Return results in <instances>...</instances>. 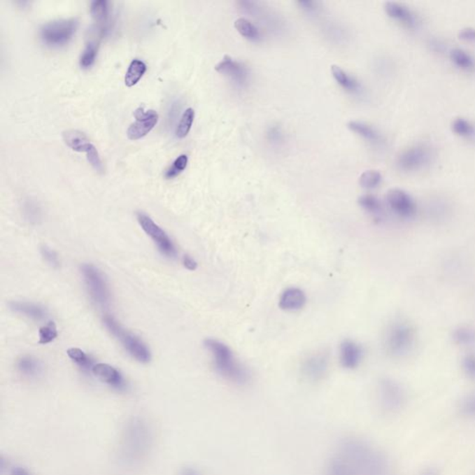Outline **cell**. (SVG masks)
<instances>
[{
  "label": "cell",
  "instance_id": "cell-1",
  "mask_svg": "<svg viewBox=\"0 0 475 475\" xmlns=\"http://www.w3.org/2000/svg\"><path fill=\"white\" fill-rule=\"evenodd\" d=\"M326 475H394L388 458L360 438H346L327 466Z\"/></svg>",
  "mask_w": 475,
  "mask_h": 475
},
{
  "label": "cell",
  "instance_id": "cell-2",
  "mask_svg": "<svg viewBox=\"0 0 475 475\" xmlns=\"http://www.w3.org/2000/svg\"><path fill=\"white\" fill-rule=\"evenodd\" d=\"M204 347L212 355L215 371L222 378L237 385L249 383L251 374L248 369L240 362L229 346L220 341L206 339Z\"/></svg>",
  "mask_w": 475,
  "mask_h": 475
},
{
  "label": "cell",
  "instance_id": "cell-3",
  "mask_svg": "<svg viewBox=\"0 0 475 475\" xmlns=\"http://www.w3.org/2000/svg\"><path fill=\"white\" fill-rule=\"evenodd\" d=\"M152 442L150 426L141 418H133L125 427L121 443L122 457L130 463L141 462L149 453Z\"/></svg>",
  "mask_w": 475,
  "mask_h": 475
},
{
  "label": "cell",
  "instance_id": "cell-4",
  "mask_svg": "<svg viewBox=\"0 0 475 475\" xmlns=\"http://www.w3.org/2000/svg\"><path fill=\"white\" fill-rule=\"evenodd\" d=\"M416 343V332L411 324L397 321L386 331L385 347L392 357H404L413 350Z\"/></svg>",
  "mask_w": 475,
  "mask_h": 475
},
{
  "label": "cell",
  "instance_id": "cell-5",
  "mask_svg": "<svg viewBox=\"0 0 475 475\" xmlns=\"http://www.w3.org/2000/svg\"><path fill=\"white\" fill-rule=\"evenodd\" d=\"M104 323L108 331L120 342L122 346L133 358L141 363L150 362L152 355L149 347L136 335L125 329L115 318L106 315Z\"/></svg>",
  "mask_w": 475,
  "mask_h": 475
},
{
  "label": "cell",
  "instance_id": "cell-6",
  "mask_svg": "<svg viewBox=\"0 0 475 475\" xmlns=\"http://www.w3.org/2000/svg\"><path fill=\"white\" fill-rule=\"evenodd\" d=\"M432 157H434V153L428 145L412 144L401 150L395 160V164L401 172L416 173L430 166Z\"/></svg>",
  "mask_w": 475,
  "mask_h": 475
},
{
  "label": "cell",
  "instance_id": "cell-7",
  "mask_svg": "<svg viewBox=\"0 0 475 475\" xmlns=\"http://www.w3.org/2000/svg\"><path fill=\"white\" fill-rule=\"evenodd\" d=\"M80 271L91 299L99 306H109L111 291L104 273L91 264H82Z\"/></svg>",
  "mask_w": 475,
  "mask_h": 475
},
{
  "label": "cell",
  "instance_id": "cell-8",
  "mask_svg": "<svg viewBox=\"0 0 475 475\" xmlns=\"http://www.w3.org/2000/svg\"><path fill=\"white\" fill-rule=\"evenodd\" d=\"M76 19L57 20L48 22L41 27V38L50 48H61L69 43L78 30Z\"/></svg>",
  "mask_w": 475,
  "mask_h": 475
},
{
  "label": "cell",
  "instance_id": "cell-9",
  "mask_svg": "<svg viewBox=\"0 0 475 475\" xmlns=\"http://www.w3.org/2000/svg\"><path fill=\"white\" fill-rule=\"evenodd\" d=\"M378 397L383 411L388 413H397L406 406V390L395 380L383 378L378 385Z\"/></svg>",
  "mask_w": 475,
  "mask_h": 475
},
{
  "label": "cell",
  "instance_id": "cell-10",
  "mask_svg": "<svg viewBox=\"0 0 475 475\" xmlns=\"http://www.w3.org/2000/svg\"><path fill=\"white\" fill-rule=\"evenodd\" d=\"M136 219H138L139 226L152 239L162 255L169 258L176 257V247L173 246L171 239L163 229H161L149 215L144 214V213H136Z\"/></svg>",
  "mask_w": 475,
  "mask_h": 475
},
{
  "label": "cell",
  "instance_id": "cell-11",
  "mask_svg": "<svg viewBox=\"0 0 475 475\" xmlns=\"http://www.w3.org/2000/svg\"><path fill=\"white\" fill-rule=\"evenodd\" d=\"M215 71L226 76L230 83L239 90L248 87L251 80V73L246 65L236 61L229 55L224 56V58L215 65Z\"/></svg>",
  "mask_w": 475,
  "mask_h": 475
},
{
  "label": "cell",
  "instance_id": "cell-12",
  "mask_svg": "<svg viewBox=\"0 0 475 475\" xmlns=\"http://www.w3.org/2000/svg\"><path fill=\"white\" fill-rule=\"evenodd\" d=\"M386 204L392 214L404 220H411L417 214V204L406 190H390L386 195Z\"/></svg>",
  "mask_w": 475,
  "mask_h": 475
},
{
  "label": "cell",
  "instance_id": "cell-13",
  "mask_svg": "<svg viewBox=\"0 0 475 475\" xmlns=\"http://www.w3.org/2000/svg\"><path fill=\"white\" fill-rule=\"evenodd\" d=\"M134 115H135L136 122L131 125L127 133L131 141L143 138L155 129L158 123V113L153 110L145 111L141 107L136 110Z\"/></svg>",
  "mask_w": 475,
  "mask_h": 475
},
{
  "label": "cell",
  "instance_id": "cell-14",
  "mask_svg": "<svg viewBox=\"0 0 475 475\" xmlns=\"http://www.w3.org/2000/svg\"><path fill=\"white\" fill-rule=\"evenodd\" d=\"M385 11L390 19L408 29H416L420 24V17L409 6L403 3L388 1L385 4Z\"/></svg>",
  "mask_w": 475,
  "mask_h": 475
},
{
  "label": "cell",
  "instance_id": "cell-15",
  "mask_svg": "<svg viewBox=\"0 0 475 475\" xmlns=\"http://www.w3.org/2000/svg\"><path fill=\"white\" fill-rule=\"evenodd\" d=\"M329 357L326 353H315L304 360L302 365V374L306 379L317 382L322 379L328 371Z\"/></svg>",
  "mask_w": 475,
  "mask_h": 475
},
{
  "label": "cell",
  "instance_id": "cell-16",
  "mask_svg": "<svg viewBox=\"0 0 475 475\" xmlns=\"http://www.w3.org/2000/svg\"><path fill=\"white\" fill-rule=\"evenodd\" d=\"M91 372L99 381L116 391H125L127 388V381L123 374L109 364L97 363L94 365Z\"/></svg>",
  "mask_w": 475,
  "mask_h": 475
},
{
  "label": "cell",
  "instance_id": "cell-17",
  "mask_svg": "<svg viewBox=\"0 0 475 475\" xmlns=\"http://www.w3.org/2000/svg\"><path fill=\"white\" fill-rule=\"evenodd\" d=\"M363 349L355 341L343 340L340 345L341 365L346 369H355L360 365L363 358Z\"/></svg>",
  "mask_w": 475,
  "mask_h": 475
},
{
  "label": "cell",
  "instance_id": "cell-18",
  "mask_svg": "<svg viewBox=\"0 0 475 475\" xmlns=\"http://www.w3.org/2000/svg\"><path fill=\"white\" fill-rule=\"evenodd\" d=\"M332 76L338 85L352 95L361 96L364 92L362 84L338 65H332Z\"/></svg>",
  "mask_w": 475,
  "mask_h": 475
},
{
  "label": "cell",
  "instance_id": "cell-19",
  "mask_svg": "<svg viewBox=\"0 0 475 475\" xmlns=\"http://www.w3.org/2000/svg\"><path fill=\"white\" fill-rule=\"evenodd\" d=\"M306 304V294L301 289L288 288L281 294L278 306L284 311L295 312L302 309Z\"/></svg>",
  "mask_w": 475,
  "mask_h": 475
},
{
  "label": "cell",
  "instance_id": "cell-20",
  "mask_svg": "<svg viewBox=\"0 0 475 475\" xmlns=\"http://www.w3.org/2000/svg\"><path fill=\"white\" fill-rule=\"evenodd\" d=\"M110 3L107 0H96L90 5V13L95 20L96 32L102 36L108 31L109 27Z\"/></svg>",
  "mask_w": 475,
  "mask_h": 475
},
{
  "label": "cell",
  "instance_id": "cell-21",
  "mask_svg": "<svg viewBox=\"0 0 475 475\" xmlns=\"http://www.w3.org/2000/svg\"><path fill=\"white\" fill-rule=\"evenodd\" d=\"M348 129L357 134V136H361L369 143L372 145H381L383 143V136L375 127L371 125L364 123L360 121H350L347 124Z\"/></svg>",
  "mask_w": 475,
  "mask_h": 475
},
{
  "label": "cell",
  "instance_id": "cell-22",
  "mask_svg": "<svg viewBox=\"0 0 475 475\" xmlns=\"http://www.w3.org/2000/svg\"><path fill=\"white\" fill-rule=\"evenodd\" d=\"M449 59L454 66L462 72H475V57L465 48H452L449 51Z\"/></svg>",
  "mask_w": 475,
  "mask_h": 475
},
{
  "label": "cell",
  "instance_id": "cell-23",
  "mask_svg": "<svg viewBox=\"0 0 475 475\" xmlns=\"http://www.w3.org/2000/svg\"><path fill=\"white\" fill-rule=\"evenodd\" d=\"M62 139H64V143L67 145V147L75 150V152L87 153L93 146L87 136L79 130L69 129L64 131L62 133Z\"/></svg>",
  "mask_w": 475,
  "mask_h": 475
},
{
  "label": "cell",
  "instance_id": "cell-24",
  "mask_svg": "<svg viewBox=\"0 0 475 475\" xmlns=\"http://www.w3.org/2000/svg\"><path fill=\"white\" fill-rule=\"evenodd\" d=\"M10 309L17 314L24 316L34 320H43L47 317V310L39 304L29 302H10Z\"/></svg>",
  "mask_w": 475,
  "mask_h": 475
},
{
  "label": "cell",
  "instance_id": "cell-25",
  "mask_svg": "<svg viewBox=\"0 0 475 475\" xmlns=\"http://www.w3.org/2000/svg\"><path fill=\"white\" fill-rule=\"evenodd\" d=\"M358 204L364 211L368 213L369 215L377 221H382L385 218V206L382 201L376 196L372 194H365L358 199Z\"/></svg>",
  "mask_w": 475,
  "mask_h": 475
},
{
  "label": "cell",
  "instance_id": "cell-26",
  "mask_svg": "<svg viewBox=\"0 0 475 475\" xmlns=\"http://www.w3.org/2000/svg\"><path fill=\"white\" fill-rule=\"evenodd\" d=\"M16 367L20 374L28 379H36L43 371L41 361L32 355H22L18 358Z\"/></svg>",
  "mask_w": 475,
  "mask_h": 475
},
{
  "label": "cell",
  "instance_id": "cell-27",
  "mask_svg": "<svg viewBox=\"0 0 475 475\" xmlns=\"http://www.w3.org/2000/svg\"><path fill=\"white\" fill-rule=\"evenodd\" d=\"M234 25L239 34L247 41L258 43L263 39L260 28L250 22L249 20L239 18L236 20Z\"/></svg>",
  "mask_w": 475,
  "mask_h": 475
},
{
  "label": "cell",
  "instance_id": "cell-28",
  "mask_svg": "<svg viewBox=\"0 0 475 475\" xmlns=\"http://www.w3.org/2000/svg\"><path fill=\"white\" fill-rule=\"evenodd\" d=\"M452 132L460 138L465 139H475V124L470 119L465 118H454L451 125Z\"/></svg>",
  "mask_w": 475,
  "mask_h": 475
},
{
  "label": "cell",
  "instance_id": "cell-29",
  "mask_svg": "<svg viewBox=\"0 0 475 475\" xmlns=\"http://www.w3.org/2000/svg\"><path fill=\"white\" fill-rule=\"evenodd\" d=\"M147 66L141 59H133L129 67V70L125 76V84L127 87H131L138 84L142 76L146 73Z\"/></svg>",
  "mask_w": 475,
  "mask_h": 475
},
{
  "label": "cell",
  "instance_id": "cell-30",
  "mask_svg": "<svg viewBox=\"0 0 475 475\" xmlns=\"http://www.w3.org/2000/svg\"><path fill=\"white\" fill-rule=\"evenodd\" d=\"M67 355L84 371H92L95 362L93 358L88 357L83 350L78 347H72L67 350Z\"/></svg>",
  "mask_w": 475,
  "mask_h": 475
},
{
  "label": "cell",
  "instance_id": "cell-31",
  "mask_svg": "<svg viewBox=\"0 0 475 475\" xmlns=\"http://www.w3.org/2000/svg\"><path fill=\"white\" fill-rule=\"evenodd\" d=\"M452 338L458 346H475V329L468 326L459 327L454 329Z\"/></svg>",
  "mask_w": 475,
  "mask_h": 475
},
{
  "label": "cell",
  "instance_id": "cell-32",
  "mask_svg": "<svg viewBox=\"0 0 475 475\" xmlns=\"http://www.w3.org/2000/svg\"><path fill=\"white\" fill-rule=\"evenodd\" d=\"M99 44V42L94 39L88 41L79 59V64L83 69H88L95 64L97 56H98Z\"/></svg>",
  "mask_w": 475,
  "mask_h": 475
},
{
  "label": "cell",
  "instance_id": "cell-33",
  "mask_svg": "<svg viewBox=\"0 0 475 475\" xmlns=\"http://www.w3.org/2000/svg\"><path fill=\"white\" fill-rule=\"evenodd\" d=\"M195 113L192 108H189L182 115L180 121L176 129V136L178 139H184L192 129L193 121H194Z\"/></svg>",
  "mask_w": 475,
  "mask_h": 475
},
{
  "label": "cell",
  "instance_id": "cell-34",
  "mask_svg": "<svg viewBox=\"0 0 475 475\" xmlns=\"http://www.w3.org/2000/svg\"><path fill=\"white\" fill-rule=\"evenodd\" d=\"M383 182V176L377 170H367L360 178V185L363 189L374 190Z\"/></svg>",
  "mask_w": 475,
  "mask_h": 475
},
{
  "label": "cell",
  "instance_id": "cell-35",
  "mask_svg": "<svg viewBox=\"0 0 475 475\" xmlns=\"http://www.w3.org/2000/svg\"><path fill=\"white\" fill-rule=\"evenodd\" d=\"M58 337V329L54 321L45 324V326L39 329V343L41 345H48L52 343Z\"/></svg>",
  "mask_w": 475,
  "mask_h": 475
},
{
  "label": "cell",
  "instance_id": "cell-36",
  "mask_svg": "<svg viewBox=\"0 0 475 475\" xmlns=\"http://www.w3.org/2000/svg\"><path fill=\"white\" fill-rule=\"evenodd\" d=\"M187 161L189 158L186 155H179L178 158L173 162L172 166H170L169 169L166 170L164 176L167 179H172L176 178L178 175H180L182 172L186 169Z\"/></svg>",
  "mask_w": 475,
  "mask_h": 475
},
{
  "label": "cell",
  "instance_id": "cell-37",
  "mask_svg": "<svg viewBox=\"0 0 475 475\" xmlns=\"http://www.w3.org/2000/svg\"><path fill=\"white\" fill-rule=\"evenodd\" d=\"M267 139L272 146L280 147L284 142L283 130L278 126H271L267 131Z\"/></svg>",
  "mask_w": 475,
  "mask_h": 475
},
{
  "label": "cell",
  "instance_id": "cell-38",
  "mask_svg": "<svg viewBox=\"0 0 475 475\" xmlns=\"http://www.w3.org/2000/svg\"><path fill=\"white\" fill-rule=\"evenodd\" d=\"M297 4L304 13L309 14L310 16L317 15V14L320 13L321 8H322V3L320 1H312V0L297 1Z\"/></svg>",
  "mask_w": 475,
  "mask_h": 475
},
{
  "label": "cell",
  "instance_id": "cell-39",
  "mask_svg": "<svg viewBox=\"0 0 475 475\" xmlns=\"http://www.w3.org/2000/svg\"><path fill=\"white\" fill-rule=\"evenodd\" d=\"M87 161L90 162L91 166H92L97 172L104 173V164H102L101 159L99 157L98 150L96 149V147L94 146V145L87 153Z\"/></svg>",
  "mask_w": 475,
  "mask_h": 475
},
{
  "label": "cell",
  "instance_id": "cell-40",
  "mask_svg": "<svg viewBox=\"0 0 475 475\" xmlns=\"http://www.w3.org/2000/svg\"><path fill=\"white\" fill-rule=\"evenodd\" d=\"M463 372L469 379L475 381V354H469L462 358Z\"/></svg>",
  "mask_w": 475,
  "mask_h": 475
},
{
  "label": "cell",
  "instance_id": "cell-41",
  "mask_svg": "<svg viewBox=\"0 0 475 475\" xmlns=\"http://www.w3.org/2000/svg\"><path fill=\"white\" fill-rule=\"evenodd\" d=\"M460 412L465 416L475 418V395L467 397L462 400L460 406Z\"/></svg>",
  "mask_w": 475,
  "mask_h": 475
},
{
  "label": "cell",
  "instance_id": "cell-42",
  "mask_svg": "<svg viewBox=\"0 0 475 475\" xmlns=\"http://www.w3.org/2000/svg\"><path fill=\"white\" fill-rule=\"evenodd\" d=\"M24 214L32 223H36L41 219V210L32 201H27L24 206Z\"/></svg>",
  "mask_w": 475,
  "mask_h": 475
},
{
  "label": "cell",
  "instance_id": "cell-43",
  "mask_svg": "<svg viewBox=\"0 0 475 475\" xmlns=\"http://www.w3.org/2000/svg\"><path fill=\"white\" fill-rule=\"evenodd\" d=\"M41 255L44 260L53 267H59V255L54 250L48 246H43L41 248Z\"/></svg>",
  "mask_w": 475,
  "mask_h": 475
},
{
  "label": "cell",
  "instance_id": "cell-44",
  "mask_svg": "<svg viewBox=\"0 0 475 475\" xmlns=\"http://www.w3.org/2000/svg\"><path fill=\"white\" fill-rule=\"evenodd\" d=\"M459 38L460 41L468 42V43H475V28L465 27L460 30Z\"/></svg>",
  "mask_w": 475,
  "mask_h": 475
},
{
  "label": "cell",
  "instance_id": "cell-45",
  "mask_svg": "<svg viewBox=\"0 0 475 475\" xmlns=\"http://www.w3.org/2000/svg\"><path fill=\"white\" fill-rule=\"evenodd\" d=\"M8 475H34L32 472L21 465H11L8 469Z\"/></svg>",
  "mask_w": 475,
  "mask_h": 475
},
{
  "label": "cell",
  "instance_id": "cell-46",
  "mask_svg": "<svg viewBox=\"0 0 475 475\" xmlns=\"http://www.w3.org/2000/svg\"><path fill=\"white\" fill-rule=\"evenodd\" d=\"M182 264H183V266L186 267L187 270H190V271H194L198 267L197 262L187 255H184L183 258H182Z\"/></svg>",
  "mask_w": 475,
  "mask_h": 475
},
{
  "label": "cell",
  "instance_id": "cell-47",
  "mask_svg": "<svg viewBox=\"0 0 475 475\" xmlns=\"http://www.w3.org/2000/svg\"><path fill=\"white\" fill-rule=\"evenodd\" d=\"M418 475H440V470L437 466H429L420 471Z\"/></svg>",
  "mask_w": 475,
  "mask_h": 475
},
{
  "label": "cell",
  "instance_id": "cell-48",
  "mask_svg": "<svg viewBox=\"0 0 475 475\" xmlns=\"http://www.w3.org/2000/svg\"><path fill=\"white\" fill-rule=\"evenodd\" d=\"M180 475H201V472L192 466H187L182 469L180 471Z\"/></svg>",
  "mask_w": 475,
  "mask_h": 475
}]
</instances>
